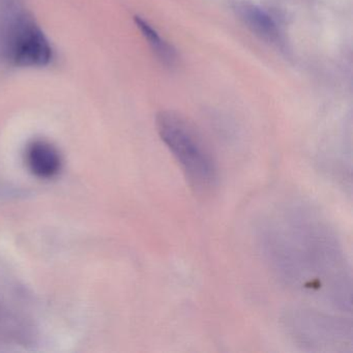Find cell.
<instances>
[{
	"label": "cell",
	"mask_w": 353,
	"mask_h": 353,
	"mask_svg": "<svg viewBox=\"0 0 353 353\" xmlns=\"http://www.w3.org/2000/svg\"><path fill=\"white\" fill-rule=\"evenodd\" d=\"M157 129L194 192L198 195L212 193L218 183V167L194 125L177 113L165 111L157 117Z\"/></svg>",
	"instance_id": "6da1fadb"
},
{
	"label": "cell",
	"mask_w": 353,
	"mask_h": 353,
	"mask_svg": "<svg viewBox=\"0 0 353 353\" xmlns=\"http://www.w3.org/2000/svg\"><path fill=\"white\" fill-rule=\"evenodd\" d=\"M7 53L14 65L40 68L48 65L52 57L49 41L32 20L22 18L12 26L7 41Z\"/></svg>",
	"instance_id": "7a4b0ae2"
},
{
	"label": "cell",
	"mask_w": 353,
	"mask_h": 353,
	"mask_svg": "<svg viewBox=\"0 0 353 353\" xmlns=\"http://www.w3.org/2000/svg\"><path fill=\"white\" fill-rule=\"evenodd\" d=\"M24 160L30 172L40 179H55L63 169V157L59 148L47 140L30 142L26 146Z\"/></svg>",
	"instance_id": "3957f363"
},
{
	"label": "cell",
	"mask_w": 353,
	"mask_h": 353,
	"mask_svg": "<svg viewBox=\"0 0 353 353\" xmlns=\"http://www.w3.org/2000/svg\"><path fill=\"white\" fill-rule=\"evenodd\" d=\"M241 21L262 38L274 40L278 37V30L274 20L257 6L250 3H237L234 7Z\"/></svg>",
	"instance_id": "277c9868"
},
{
	"label": "cell",
	"mask_w": 353,
	"mask_h": 353,
	"mask_svg": "<svg viewBox=\"0 0 353 353\" xmlns=\"http://www.w3.org/2000/svg\"><path fill=\"white\" fill-rule=\"evenodd\" d=\"M135 21L159 59L162 61L165 65H174L176 61V53H175L174 49L168 43L162 40V38L145 21L138 17L135 18Z\"/></svg>",
	"instance_id": "5b68a950"
}]
</instances>
